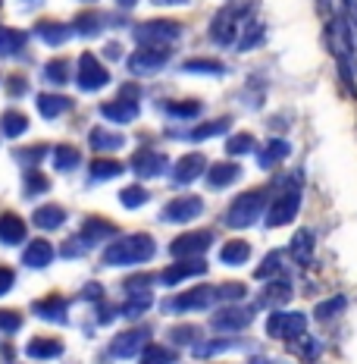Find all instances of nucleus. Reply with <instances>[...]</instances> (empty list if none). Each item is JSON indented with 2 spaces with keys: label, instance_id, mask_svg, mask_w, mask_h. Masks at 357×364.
<instances>
[{
  "label": "nucleus",
  "instance_id": "obj_30",
  "mask_svg": "<svg viewBox=\"0 0 357 364\" xmlns=\"http://www.w3.org/2000/svg\"><path fill=\"white\" fill-rule=\"evenodd\" d=\"M229 126H232V119H229V117H223V119H214V123L194 126L192 132H172V139H192V141H204V139H210V135L223 132V129H229Z\"/></svg>",
  "mask_w": 357,
  "mask_h": 364
},
{
  "label": "nucleus",
  "instance_id": "obj_61",
  "mask_svg": "<svg viewBox=\"0 0 357 364\" xmlns=\"http://www.w3.org/2000/svg\"><path fill=\"white\" fill-rule=\"evenodd\" d=\"M107 54L113 60H119V57H123V48H119V44H107Z\"/></svg>",
  "mask_w": 357,
  "mask_h": 364
},
{
  "label": "nucleus",
  "instance_id": "obj_6",
  "mask_svg": "<svg viewBox=\"0 0 357 364\" xmlns=\"http://www.w3.org/2000/svg\"><path fill=\"white\" fill-rule=\"evenodd\" d=\"M267 333L273 339H301L307 333V317L301 311H273L267 317Z\"/></svg>",
  "mask_w": 357,
  "mask_h": 364
},
{
  "label": "nucleus",
  "instance_id": "obj_51",
  "mask_svg": "<svg viewBox=\"0 0 357 364\" xmlns=\"http://www.w3.org/2000/svg\"><path fill=\"white\" fill-rule=\"evenodd\" d=\"M248 295V286L245 283H226L216 289V299L219 301H235V299H245Z\"/></svg>",
  "mask_w": 357,
  "mask_h": 364
},
{
  "label": "nucleus",
  "instance_id": "obj_21",
  "mask_svg": "<svg viewBox=\"0 0 357 364\" xmlns=\"http://www.w3.org/2000/svg\"><path fill=\"white\" fill-rule=\"evenodd\" d=\"M35 314L44 317V321L66 323V299L63 295H48V299L35 301Z\"/></svg>",
  "mask_w": 357,
  "mask_h": 364
},
{
  "label": "nucleus",
  "instance_id": "obj_2",
  "mask_svg": "<svg viewBox=\"0 0 357 364\" xmlns=\"http://www.w3.org/2000/svg\"><path fill=\"white\" fill-rule=\"evenodd\" d=\"M267 188H251V192L238 195V198L232 201L229 214H226V223L232 226V230H245V226H251L257 217L263 214V208H270L267 204Z\"/></svg>",
  "mask_w": 357,
  "mask_h": 364
},
{
  "label": "nucleus",
  "instance_id": "obj_3",
  "mask_svg": "<svg viewBox=\"0 0 357 364\" xmlns=\"http://www.w3.org/2000/svg\"><path fill=\"white\" fill-rule=\"evenodd\" d=\"M251 16V6L248 4H229L223 6V10L214 16V22H210V38L219 44V48H226V44L235 41V35H238L241 28V19Z\"/></svg>",
  "mask_w": 357,
  "mask_h": 364
},
{
  "label": "nucleus",
  "instance_id": "obj_34",
  "mask_svg": "<svg viewBox=\"0 0 357 364\" xmlns=\"http://www.w3.org/2000/svg\"><path fill=\"white\" fill-rule=\"evenodd\" d=\"M0 132L10 135V139H19L22 132H28V117L22 110H6L0 117Z\"/></svg>",
  "mask_w": 357,
  "mask_h": 364
},
{
  "label": "nucleus",
  "instance_id": "obj_23",
  "mask_svg": "<svg viewBox=\"0 0 357 364\" xmlns=\"http://www.w3.org/2000/svg\"><path fill=\"white\" fill-rule=\"evenodd\" d=\"M314 245H317L314 230H298L292 236V245H288V252H292V257L298 264H307L310 257H314Z\"/></svg>",
  "mask_w": 357,
  "mask_h": 364
},
{
  "label": "nucleus",
  "instance_id": "obj_46",
  "mask_svg": "<svg viewBox=\"0 0 357 364\" xmlns=\"http://www.w3.org/2000/svg\"><path fill=\"white\" fill-rule=\"evenodd\" d=\"M336 63H339V79H341V85H345V91H348L351 97H357L354 73H351V57H336Z\"/></svg>",
  "mask_w": 357,
  "mask_h": 364
},
{
  "label": "nucleus",
  "instance_id": "obj_40",
  "mask_svg": "<svg viewBox=\"0 0 357 364\" xmlns=\"http://www.w3.org/2000/svg\"><path fill=\"white\" fill-rule=\"evenodd\" d=\"M148 308H150V292H135L123 308H116V314H123V317H138V314H144Z\"/></svg>",
  "mask_w": 357,
  "mask_h": 364
},
{
  "label": "nucleus",
  "instance_id": "obj_39",
  "mask_svg": "<svg viewBox=\"0 0 357 364\" xmlns=\"http://www.w3.org/2000/svg\"><path fill=\"white\" fill-rule=\"evenodd\" d=\"M345 305H348L345 295H336V299H326V301H320V305H317L314 317H317V321H332L336 314H341V311H345Z\"/></svg>",
  "mask_w": 357,
  "mask_h": 364
},
{
  "label": "nucleus",
  "instance_id": "obj_48",
  "mask_svg": "<svg viewBox=\"0 0 357 364\" xmlns=\"http://www.w3.org/2000/svg\"><path fill=\"white\" fill-rule=\"evenodd\" d=\"M50 154V148L48 145H32V148H19L16 154V161H22V164H28V166H35L38 161H41V157H48Z\"/></svg>",
  "mask_w": 357,
  "mask_h": 364
},
{
  "label": "nucleus",
  "instance_id": "obj_28",
  "mask_svg": "<svg viewBox=\"0 0 357 364\" xmlns=\"http://www.w3.org/2000/svg\"><path fill=\"white\" fill-rule=\"evenodd\" d=\"M113 232H119L116 226L110 223V220H101V217H94V220H85V226H82V232L79 236L85 239V245L91 248L94 242H101V239H107V236H113Z\"/></svg>",
  "mask_w": 357,
  "mask_h": 364
},
{
  "label": "nucleus",
  "instance_id": "obj_25",
  "mask_svg": "<svg viewBox=\"0 0 357 364\" xmlns=\"http://www.w3.org/2000/svg\"><path fill=\"white\" fill-rule=\"evenodd\" d=\"M288 154H292V145H288L285 139H270L267 148L260 151V161H257V164H260L263 170H273V166H279Z\"/></svg>",
  "mask_w": 357,
  "mask_h": 364
},
{
  "label": "nucleus",
  "instance_id": "obj_52",
  "mask_svg": "<svg viewBox=\"0 0 357 364\" xmlns=\"http://www.w3.org/2000/svg\"><path fill=\"white\" fill-rule=\"evenodd\" d=\"M19 327H22V314H19V311L0 308V330H4V333H16Z\"/></svg>",
  "mask_w": 357,
  "mask_h": 364
},
{
  "label": "nucleus",
  "instance_id": "obj_64",
  "mask_svg": "<svg viewBox=\"0 0 357 364\" xmlns=\"http://www.w3.org/2000/svg\"><path fill=\"white\" fill-rule=\"evenodd\" d=\"M0 6H4V0H0Z\"/></svg>",
  "mask_w": 357,
  "mask_h": 364
},
{
  "label": "nucleus",
  "instance_id": "obj_26",
  "mask_svg": "<svg viewBox=\"0 0 357 364\" xmlns=\"http://www.w3.org/2000/svg\"><path fill=\"white\" fill-rule=\"evenodd\" d=\"M63 223H66V210L60 208V204H44V208L35 210V226L38 230L50 232V230H60Z\"/></svg>",
  "mask_w": 357,
  "mask_h": 364
},
{
  "label": "nucleus",
  "instance_id": "obj_15",
  "mask_svg": "<svg viewBox=\"0 0 357 364\" xmlns=\"http://www.w3.org/2000/svg\"><path fill=\"white\" fill-rule=\"evenodd\" d=\"M170 166V157L160 154V151H138L132 157V170L138 179H150V176H160V173Z\"/></svg>",
  "mask_w": 357,
  "mask_h": 364
},
{
  "label": "nucleus",
  "instance_id": "obj_7",
  "mask_svg": "<svg viewBox=\"0 0 357 364\" xmlns=\"http://www.w3.org/2000/svg\"><path fill=\"white\" fill-rule=\"evenodd\" d=\"M214 289L210 286H194V289H185L179 295H172V299L163 301V311L166 314H185V311H201L207 308V301L214 299Z\"/></svg>",
  "mask_w": 357,
  "mask_h": 364
},
{
  "label": "nucleus",
  "instance_id": "obj_29",
  "mask_svg": "<svg viewBox=\"0 0 357 364\" xmlns=\"http://www.w3.org/2000/svg\"><path fill=\"white\" fill-rule=\"evenodd\" d=\"M123 170H126V164L110 161V157H94L88 176H91V182H104V179H113V176H123Z\"/></svg>",
  "mask_w": 357,
  "mask_h": 364
},
{
  "label": "nucleus",
  "instance_id": "obj_43",
  "mask_svg": "<svg viewBox=\"0 0 357 364\" xmlns=\"http://www.w3.org/2000/svg\"><path fill=\"white\" fill-rule=\"evenodd\" d=\"M150 195H148V188L144 186H126L123 192H119V201H123V208H144V201H148Z\"/></svg>",
  "mask_w": 357,
  "mask_h": 364
},
{
  "label": "nucleus",
  "instance_id": "obj_49",
  "mask_svg": "<svg viewBox=\"0 0 357 364\" xmlns=\"http://www.w3.org/2000/svg\"><path fill=\"white\" fill-rule=\"evenodd\" d=\"M279 267H282V252H270L267 261L254 270V277L257 279H267V277H273V273H279Z\"/></svg>",
  "mask_w": 357,
  "mask_h": 364
},
{
  "label": "nucleus",
  "instance_id": "obj_31",
  "mask_svg": "<svg viewBox=\"0 0 357 364\" xmlns=\"http://www.w3.org/2000/svg\"><path fill=\"white\" fill-rule=\"evenodd\" d=\"M88 141H91V148L94 151H116V148H123V135L119 132H110V129H91V135H88Z\"/></svg>",
  "mask_w": 357,
  "mask_h": 364
},
{
  "label": "nucleus",
  "instance_id": "obj_38",
  "mask_svg": "<svg viewBox=\"0 0 357 364\" xmlns=\"http://www.w3.org/2000/svg\"><path fill=\"white\" fill-rule=\"evenodd\" d=\"M166 117H176V119H192L201 113V101H166L163 104Z\"/></svg>",
  "mask_w": 357,
  "mask_h": 364
},
{
  "label": "nucleus",
  "instance_id": "obj_32",
  "mask_svg": "<svg viewBox=\"0 0 357 364\" xmlns=\"http://www.w3.org/2000/svg\"><path fill=\"white\" fill-rule=\"evenodd\" d=\"M70 107H72V101L70 97H63V95H38V110H41L44 119H54V117H60V113L70 110Z\"/></svg>",
  "mask_w": 357,
  "mask_h": 364
},
{
  "label": "nucleus",
  "instance_id": "obj_13",
  "mask_svg": "<svg viewBox=\"0 0 357 364\" xmlns=\"http://www.w3.org/2000/svg\"><path fill=\"white\" fill-rule=\"evenodd\" d=\"M201 210H204V198H197V195H182V198H172L166 204L163 220H170V223H188V220H194Z\"/></svg>",
  "mask_w": 357,
  "mask_h": 364
},
{
  "label": "nucleus",
  "instance_id": "obj_42",
  "mask_svg": "<svg viewBox=\"0 0 357 364\" xmlns=\"http://www.w3.org/2000/svg\"><path fill=\"white\" fill-rule=\"evenodd\" d=\"M141 355H144L141 364H172L176 361V352H172L170 346H148Z\"/></svg>",
  "mask_w": 357,
  "mask_h": 364
},
{
  "label": "nucleus",
  "instance_id": "obj_62",
  "mask_svg": "<svg viewBox=\"0 0 357 364\" xmlns=\"http://www.w3.org/2000/svg\"><path fill=\"white\" fill-rule=\"evenodd\" d=\"M135 4H138V0H116V6H123V10H132Z\"/></svg>",
  "mask_w": 357,
  "mask_h": 364
},
{
  "label": "nucleus",
  "instance_id": "obj_50",
  "mask_svg": "<svg viewBox=\"0 0 357 364\" xmlns=\"http://www.w3.org/2000/svg\"><path fill=\"white\" fill-rule=\"evenodd\" d=\"M263 38H267V28H263V26H251V28H248V35H241L238 50H251V48H257V44H263Z\"/></svg>",
  "mask_w": 357,
  "mask_h": 364
},
{
  "label": "nucleus",
  "instance_id": "obj_5",
  "mask_svg": "<svg viewBox=\"0 0 357 364\" xmlns=\"http://www.w3.org/2000/svg\"><path fill=\"white\" fill-rule=\"evenodd\" d=\"M298 208H301V182L292 176V179H288V186H285V192L267 208V226L292 223V220L298 217Z\"/></svg>",
  "mask_w": 357,
  "mask_h": 364
},
{
  "label": "nucleus",
  "instance_id": "obj_27",
  "mask_svg": "<svg viewBox=\"0 0 357 364\" xmlns=\"http://www.w3.org/2000/svg\"><path fill=\"white\" fill-rule=\"evenodd\" d=\"M26 355L28 358H60L63 355V343L54 336H38L26 346Z\"/></svg>",
  "mask_w": 357,
  "mask_h": 364
},
{
  "label": "nucleus",
  "instance_id": "obj_11",
  "mask_svg": "<svg viewBox=\"0 0 357 364\" xmlns=\"http://www.w3.org/2000/svg\"><path fill=\"white\" fill-rule=\"evenodd\" d=\"M251 321H254V308H248V305H232V308H219L216 314L210 317V323H214V330H223V333H235V330H245Z\"/></svg>",
  "mask_w": 357,
  "mask_h": 364
},
{
  "label": "nucleus",
  "instance_id": "obj_56",
  "mask_svg": "<svg viewBox=\"0 0 357 364\" xmlns=\"http://www.w3.org/2000/svg\"><path fill=\"white\" fill-rule=\"evenodd\" d=\"M148 283H150V277H128V279H126V292H128V295L148 292Z\"/></svg>",
  "mask_w": 357,
  "mask_h": 364
},
{
  "label": "nucleus",
  "instance_id": "obj_12",
  "mask_svg": "<svg viewBox=\"0 0 357 364\" xmlns=\"http://www.w3.org/2000/svg\"><path fill=\"white\" fill-rule=\"evenodd\" d=\"M148 339H150V330L148 327H135V330H126L113 339L110 352L119 355V358H132L135 352H144L148 348Z\"/></svg>",
  "mask_w": 357,
  "mask_h": 364
},
{
  "label": "nucleus",
  "instance_id": "obj_45",
  "mask_svg": "<svg viewBox=\"0 0 357 364\" xmlns=\"http://www.w3.org/2000/svg\"><path fill=\"white\" fill-rule=\"evenodd\" d=\"M182 70L185 73H210V75H223L226 66L219 63V60H185L182 63Z\"/></svg>",
  "mask_w": 357,
  "mask_h": 364
},
{
  "label": "nucleus",
  "instance_id": "obj_9",
  "mask_svg": "<svg viewBox=\"0 0 357 364\" xmlns=\"http://www.w3.org/2000/svg\"><path fill=\"white\" fill-rule=\"evenodd\" d=\"M210 166H207V157L201 154V151H192V154H182L176 166L170 170V179H172V186H188V182H194L201 173H207Z\"/></svg>",
  "mask_w": 357,
  "mask_h": 364
},
{
  "label": "nucleus",
  "instance_id": "obj_55",
  "mask_svg": "<svg viewBox=\"0 0 357 364\" xmlns=\"http://www.w3.org/2000/svg\"><path fill=\"white\" fill-rule=\"evenodd\" d=\"M13 283H16V273H13V267H4V264H0V295L10 292Z\"/></svg>",
  "mask_w": 357,
  "mask_h": 364
},
{
  "label": "nucleus",
  "instance_id": "obj_63",
  "mask_svg": "<svg viewBox=\"0 0 357 364\" xmlns=\"http://www.w3.org/2000/svg\"><path fill=\"white\" fill-rule=\"evenodd\" d=\"M248 364H273V361H267V358H251Z\"/></svg>",
  "mask_w": 357,
  "mask_h": 364
},
{
  "label": "nucleus",
  "instance_id": "obj_10",
  "mask_svg": "<svg viewBox=\"0 0 357 364\" xmlns=\"http://www.w3.org/2000/svg\"><path fill=\"white\" fill-rule=\"evenodd\" d=\"M210 242H214L210 230L185 232V236H179V239H172V242H170V255H172V257H179V261H185V257H197V255L207 252Z\"/></svg>",
  "mask_w": 357,
  "mask_h": 364
},
{
  "label": "nucleus",
  "instance_id": "obj_20",
  "mask_svg": "<svg viewBox=\"0 0 357 364\" xmlns=\"http://www.w3.org/2000/svg\"><path fill=\"white\" fill-rule=\"evenodd\" d=\"M292 283L288 279H270L267 286H263V292H260V305H270V308H279V305H285L288 299H292Z\"/></svg>",
  "mask_w": 357,
  "mask_h": 364
},
{
  "label": "nucleus",
  "instance_id": "obj_36",
  "mask_svg": "<svg viewBox=\"0 0 357 364\" xmlns=\"http://www.w3.org/2000/svg\"><path fill=\"white\" fill-rule=\"evenodd\" d=\"M26 48V32H16V28L0 26V57H10L16 50Z\"/></svg>",
  "mask_w": 357,
  "mask_h": 364
},
{
  "label": "nucleus",
  "instance_id": "obj_59",
  "mask_svg": "<svg viewBox=\"0 0 357 364\" xmlns=\"http://www.w3.org/2000/svg\"><path fill=\"white\" fill-rule=\"evenodd\" d=\"M10 82H13V85H10V95H26V88H28V85H26V79H22V75H19V79L13 75Z\"/></svg>",
  "mask_w": 357,
  "mask_h": 364
},
{
  "label": "nucleus",
  "instance_id": "obj_8",
  "mask_svg": "<svg viewBox=\"0 0 357 364\" xmlns=\"http://www.w3.org/2000/svg\"><path fill=\"white\" fill-rule=\"evenodd\" d=\"M82 91H94V88H104L110 82V73L107 66L101 63L94 54H82L79 57V75H75Z\"/></svg>",
  "mask_w": 357,
  "mask_h": 364
},
{
  "label": "nucleus",
  "instance_id": "obj_54",
  "mask_svg": "<svg viewBox=\"0 0 357 364\" xmlns=\"http://www.w3.org/2000/svg\"><path fill=\"white\" fill-rule=\"evenodd\" d=\"M223 348H229V343H226V339H210V343L197 346V348H194V355H201V358H207V355L223 352Z\"/></svg>",
  "mask_w": 357,
  "mask_h": 364
},
{
  "label": "nucleus",
  "instance_id": "obj_1",
  "mask_svg": "<svg viewBox=\"0 0 357 364\" xmlns=\"http://www.w3.org/2000/svg\"><path fill=\"white\" fill-rule=\"evenodd\" d=\"M154 252H157V245L148 232H128V236H119L113 245H107L104 261L110 267H116V264H141V261H150Z\"/></svg>",
  "mask_w": 357,
  "mask_h": 364
},
{
  "label": "nucleus",
  "instance_id": "obj_44",
  "mask_svg": "<svg viewBox=\"0 0 357 364\" xmlns=\"http://www.w3.org/2000/svg\"><path fill=\"white\" fill-rule=\"evenodd\" d=\"M251 151H254V135H248V132H238V135H232V139L226 141V154L229 157L251 154Z\"/></svg>",
  "mask_w": 357,
  "mask_h": 364
},
{
  "label": "nucleus",
  "instance_id": "obj_4",
  "mask_svg": "<svg viewBox=\"0 0 357 364\" xmlns=\"http://www.w3.org/2000/svg\"><path fill=\"white\" fill-rule=\"evenodd\" d=\"M182 35V26L176 19H148L135 28L141 48H170L172 41Z\"/></svg>",
  "mask_w": 357,
  "mask_h": 364
},
{
  "label": "nucleus",
  "instance_id": "obj_17",
  "mask_svg": "<svg viewBox=\"0 0 357 364\" xmlns=\"http://www.w3.org/2000/svg\"><path fill=\"white\" fill-rule=\"evenodd\" d=\"M238 176H241V166L238 164H235V161H219V164H214L207 170V186L210 188H226V186H232Z\"/></svg>",
  "mask_w": 357,
  "mask_h": 364
},
{
  "label": "nucleus",
  "instance_id": "obj_53",
  "mask_svg": "<svg viewBox=\"0 0 357 364\" xmlns=\"http://www.w3.org/2000/svg\"><path fill=\"white\" fill-rule=\"evenodd\" d=\"M298 352H301L307 361H314L317 355H320V343H317V339H310L307 333H304V336H301V343H298Z\"/></svg>",
  "mask_w": 357,
  "mask_h": 364
},
{
  "label": "nucleus",
  "instance_id": "obj_22",
  "mask_svg": "<svg viewBox=\"0 0 357 364\" xmlns=\"http://www.w3.org/2000/svg\"><path fill=\"white\" fill-rule=\"evenodd\" d=\"M35 32H38V38H41L44 44H63L66 38L72 35V26H66V22H54V19H44V22H38L35 26Z\"/></svg>",
  "mask_w": 357,
  "mask_h": 364
},
{
  "label": "nucleus",
  "instance_id": "obj_60",
  "mask_svg": "<svg viewBox=\"0 0 357 364\" xmlns=\"http://www.w3.org/2000/svg\"><path fill=\"white\" fill-rule=\"evenodd\" d=\"M82 295H85V299H101L104 289H101V286H85V292H82Z\"/></svg>",
  "mask_w": 357,
  "mask_h": 364
},
{
  "label": "nucleus",
  "instance_id": "obj_19",
  "mask_svg": "<svg viewBox=\"0 0 357 364\" xmlns=\"http://www.w3.org/2000/svg\"><path fill=\"white\" fill-rule=\"evenodd\" d=\"M22 239H26V220H22L19 214H13V210L0 214V242H6V245H19Z\"/></svg>",
  "mask_w": 357,
  "mask_h": 364
},
{
  "label": "nucleus",
  "instance_id": "obj_47",
  "mask_svg": "<svg viewBox=\"0 0 357 364\" xmlns=\"http://www.w3.org/2000/svg\"><path fill=\"white\" fill-rule=\"evenodd\" d=\"M48 188H50V179L44 176L41 170H28V173H26V195L48 192Z\"/></svg>",
  "mask_w": 357,
  "mask_h": 364
},
{
  "label": "nucleus",
  "instance_id": "obj_41",
  "mask_svg": "<svg viewBox=\"0 0 357 364\" xmlns=\"http://www.w3.org/2000/svg\"><path fill=\"white\" fill-rule=\"evenodd\" d=\"M54 166L57 170H75L79 166V148H72V145H60L54 148Z\"/></svg>",
  "mask_w": 357,
  "mask_h": 364
},
{
  "label": "nucleus",
  "instance_id": "obj_37",
  "mask_svg": "<svg viewBox=\"0 0 357 364\" xmlns=\"http://www.w3.org/2000/svg\"><path fill=\"white\" fill-rule=\"evenodd\" d=\"M101 26H104V16H97L94 10H85L72 19V32H79V35H97Z\"/></svg>",
  "mask_w": 357,
  "mask_h": 364
},
{
  "label": "nucleus",
  "instance_id": "obj_18",
  "mask_svg": "<svg viewBox=\"0 0 357 364\" xmlns=\"http://www.w3.org/2000/svg\"><path fill=\"white\" fill-rule=\"evenodd\" d=\"M101 113L113 123H132L138 117V101H126V97H116V101L101 104Z\"/></svg>",
  "mask_w": 357,
  "mask_h": 364
},
{
  "label": "nucleus",
  "instance_id": "obj_57",
  "mask_svg": "<svg viewBox=\"0 0 357 364\" xmlns=\"http://www.w3.org/2000/svg\"><path fill=\"white\" fill-rule=\"evenodd\" d=\"M197 333H201L197 327H176L172 330V339H176V343H194Z\"/></svg>",
  "mask_w": 357,
  "mask_h": 364
},
{
  "label": "nucleus",
  "instance_id": "obj_35",
  "mask_svg": "<svg viewBox=\"0 0 357 364\" xmlns=\"http://www.w3.org/2000/svg\"><path fill=\"white\" fill-rule=\"evenodd\" d=\"M41 79L50 82V85H66V82H70V60L57 57V60H50V63H44Z\"/></svg>",
  "mask_w": 357,
  "mask_h": 364
},
{
  "label": "nucleus",
  "instance_id": "obj_58",
  "mask_svg": "<svg viewBox=\"0 0 357 364\" xmlns=\"http://www.w3.org/2000/svg\"><path fill=\"white\" fill-rule=\"evenodd\" d=\"M341 6H345V19L357 28V0H341Z\"/></svg>",
  "mask_w": 357,
  "mask_h": 364
},
{
  "label": "nucleus",
  "instance_id": "obj_16",
  "mask_svg": "<svg viewBox=\"0 0 357 364\" xmlns=\"http://www.w3.org/2000/svg\"><path fill=\"white\" fill-rule=\"evenodd\" d=\"M194 273H207V264H204V261H194V257H185V261L170 264V267L160 273V279H163L166 286H176V283H182V279L194 277Z\"/></svg>",
  "mask_w": 357,
  "mask_h": 364
},
{
  "label": "nucleus",
  "instance_id": "obj_24",
  "mask_svg": "<svg viewBox=\"0 0 357 364\" xmlns=\"http://www.w3.org/2000/svg\"><path fill=\"white\" fill-rule=\"evenodd\" d=\"M22 261H26L28 267H48V264L54 261V245H50L48 239L28 242V248H26V255H22Z\"/></svg>",
  "mask_w": 357,
  "mask_h": 364
},
{
  "label": "nucleus",
  "instance_id": "obj_14",
  "mask_svg": "<svg viewBox=\"0 0 357 364\" xmlns=\"http://www.w3.org/2000/svg\"><path fill=\"white\" fill-rule=\"evenodd\" d=\"M166 57H170V48H138L132 57H128V70L138 73V75L154 73L166 63Z\"/></svg>",
  "mask_w": 357,
  "mask_h": 364
},
{
  "label": "nucleus",
  "instance_id": "obj_33",
  "mask_svg": "<svg viewBox=\"0 0 357 364\" xmlns=\"http://www.w3.org/2000/svg\"><path fill=\"white\" fill-rule=\"evenodd\" d=\"M219 257H223V264H229V267H238V264H245L251 257V245L245 239H232V242H226L223 245Z\"/></svg>",
  "mask_w": 357,
  "mask_h": 364
}]
</instances>
